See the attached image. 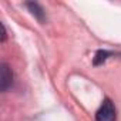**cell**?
I'll return each instance as SVG.
<instances>
[{
    "instance_id": "5",
    "label": "cell",
    "mask_w": 121,
    "mask_h": 121,
    "mask_svg": "<svg viewBox=\"0 0 121 121\" xmlns=\"http://www.w3.org/2000/svg\"><path fill=\"white\" fill-rule=\"evenodd\" d=\"M6 39H7V30H6L4 23H2V43H4Z\"/></svg>"
},
{
    "instance_id": "2",
    "label": "cell",
    "mask_w": 121,
    "mask_h": 121,
    "mask_svg": "<svg viewBox=\"0 0 121 121\" xmlns=\"http://www.w3.org/2000/svg\"><path fill=\"white\" fill-rule=\"evenodd\" d=\"M12 86H13V71L7 63H2V66H0V90L4 93Z\"/></svg>"
},
{
    "instance_id": "1",
    "label": "cell",
    "mask_w": 121,
    "mask_h": 121,
    "mask_svg": "<svg viewBox=\"0 0 121 121\" xmlns=\"http://www.w3.org/2000/svg\"><path fill=\"white\" fill-rule=\"evenodd\" d=\"M115 120H117V111L114 103L110 98H104L95 112V121H115Z\"/></svg>"
},
{
    "instance_id": "4",
    "label": "cell",
    "mask_w": 121,
    "mask_h": 121,
    "mask_svg": "<svg viewBox=\"0 0 121 121\" xmlns=\"http://www.w3.org/2000/svg\"><path fill=\"white\" fill-rule=\"evenodd\" d=\"M111 56H114L112 51H108V50H98V51L95 53L94 58H93V64H94V66H100V64L105 63V60H107L108 57H111Z\"/></svg>"
},
{
    "instance_id": "3",
    "label": "cell",
    "mask_w": 121,
    "mask_h": 121,
    "mask_svg": "<svg viewBox=\"0 0 121 121\" xmlns=\"http://www.w3.org/2000/svg\"><path fill=\"white\" fill-rule=\"evenodd\" d=\"M27 9H29V12L40 22V23H44L46 22V12H44V9L39 4V3H36V2H30V3H26L24 4Z\"/></svg>"
}]
</instances>
